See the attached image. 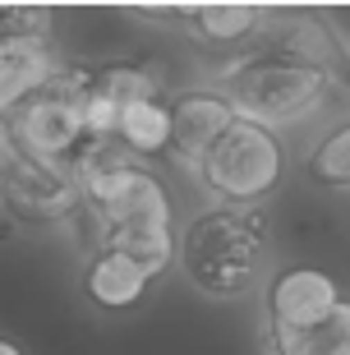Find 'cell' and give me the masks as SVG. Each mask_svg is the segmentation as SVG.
Returning <instances> with one entry per match:
<instances>
[{
	"mask_svg": "<svg viewBox=\"0 0 350 355\" xmlns=\"http://www.w3.org/2000/svg\"><path fill=\"white\" fill-rule=\"evenodd\" d=\"M268 203L263 208H217L198 212L194 222L180 231V263L198 291H208L217 300L245 295L263 282L268 263Z\"/></svg>",
	"mask_w": 350,
	"mask_h": 355,
	"instance_id": "6da1fadb",
	"label": "cell"
},
{
	"mask_svg": "<svg viewBox=\"0 0 350 355\" xmlns=\"http://www.w3.org/2000/svg\"><path fill=\"white\" fill-rule=\"evenodd\" d=\"M78 180H83V217H92L102 236L180 222L175 194L161 180V171L148 166V162H139V157H130L120 144L88 148L83 162H78Z\"/></svg>",
	"mask_w": 350,
	"mask_h": 355,
	"instance_id": "7a4b0ae2",
	"label": "cell"
},
{
	"mask_svg": "<svg viewBox=\"0 0 350 355\" xmlns=\"http://www.w3.org/2000/svg\"><path fill=\"white\" fill-rule=\"evenodd\" d=\"M217 88L231 97L245 120H259V125L277 130V125H290V120L323 111L337 97L341 83L327 69L299 65V60H286V55H272V51H249L245 60L226 65Z\"/></svg>",
	"mask_w": 350,
	"mask_h": 355,
	"instance_id": "3957f363",
	"label": "cell"
},
{
	"mask_svg": "<svg viewBox=\"0 0 350 355\" xmlns=\"http://www.w3.org/2000/svg\"><path fill=\"white\" fill-rule=\"evenodd\" d=\"M88 83H92V65H65L37 97H28L24 106H14L5 116V144L78 171L83 153L92 148L88 116H83Z\"/></svg>",
	"mask_w": 350,
	"mask_h": 355,
	"instance_id": "277c9868",
	"label": "cell"
},
{
	"mask_svg": "<svg viewBox=\"0 0 350 355\" xmlns=\"http://www.w3.org/2000/svg\"><path fill=\"white\" fill-rule=\"evenodd\" d=\"M286 166H290V157H286L281 134L272 125L240 116L221 134V144L194 166V175L226 208H263L286 184Z\"/></svg>",
	"mask_w": 350,
	"mask_h": 355,
	"instance_id": "5b68a950",
	"label": "cell"
},
{
	"mask_svg": "<svg viewBox=\"0 0 350 355\" xmlns=\"http://www.w3.org/2000/svg\"><path fill=\"white\" fill-rule=\"evenodd\" d=\"M5 208L24 226H55L83 217V180L74 166L42 162L5 144Z\"/></svg>",
	"mask_w": 350,
	"mask_h": 355,
	"instance_id": "8992f818",
	"label": "cell"
},
{
	"mask_svg": "<svg viewBox=\"0 0 350 355\" xmlns=\"http://www.w3.org/2000/svg\"><path fill=\"white\" fill-rule=\"evenodd\" d=\"M346 300L337 286V277L313 263H286L268 277L263 286V304H268V328H318L323 318L337 314V304Z\"/></svg>",
	"mask_w": 350,
	"mask_h": 355,
	"instance_id": "52a82bcc",
	"label": "cell"
},
{
	"mask_svg": "<svg viewBox=\"0 0 350 355\" xmlns=\"http://www.w3.org/2000/svg\"><path fill=\"white\" fill-rule=\"evenodd\" d=\"M235 120H240V111L221 88L175 92L170 97V157L184 162V166H198Z\"/></svg>",
	"mask_w": 350,
	"mask_h": 355,
	"instance_id": "ba28073f",
	"label": "cell"
},
{
	"mask_svg": "<svg viewBox=\"0 0 350 355\" xmlns=\"http://www.w3.org/2000/svg\"><path fill=\"white\" fill-rule=\"evenodd\" d=\"M78 286H83V300L88 304H97L106 314H120V309H134L148 295L152 277L120 245H97L88 254V263H83V272H78Z\"/></svg>",
	"mask_w": 350,
	"mask_h": 355,
	"instance_id": "9c48e42d",
	"label": "cell"
},
{
	"mask_svg": "<svg viewBox=\"0 0 350 355\" xmlns=\"http://www.w3.org/2000/svg\"><path fill=\"white\" fill-rule=\"evenodd\" d=\"M60 55L51 37H0V106L10 116L14 106L37 97L60 74Z\"/></svg>",
	"mask_w": 350,
	"mask_h": 355,
	"instance_id": "30bf717a",
	"label": "cell"
},
{
	"mask_svg": "<svg viewBox=\"0 0 350 355\" xmlns=\"http://www.w3.org/2000/svg\"><path fill=\"white\" fill-rule=\"evenodd\" d=\"M184 28L208 46H259L272 28V14L263 5H198L184 10Z\"/></svg>",
	"mask_w": 350,
	"mask_h": 355,
	"instance_id": "8fae6325",
	"label": "cell"
},
{
	"mask_svg": "<svg viewBox=\"0 0 350 355\" xmlns=\"http://www.w3.org/2000/svg\"><path fill=\"white\" fill-rule=\"evenodd\" d=\"M92 88L111 97L125 111L134 102H161L166 97V69L148 55H125V60H102L92 65Z\"/></svg>",
	"mask_w": 350,
	"mask_h": 355,
	"instance_id": "7c38bea8",
	"label": "cell"
},
{
	"mask_svg": "<svg viewBox=\"0 0 350 355\" xmlns=\"http://www.w3.org/2000/svg\"><path fill=\"white\" fill-rule=\"evenodd\" d=\"M116 144L139 162H157V157H170V102H134L125 106L120 116V134Z\"/></svg>",
	"mask_w": 350,
	"mask_h": 355,
	"instance_id": "4fadbf2b",
	"label": "cell"
},
{
	"mask_svg": "<svg viewBox=\"0 0 350 355\" xmlns=\"http://www.w3.org/2000/svg\"><path fill=\"white\" fill-rule=\"evenodd\" d=\"M268 351L272 355H350V300H341L337 314L323 318L318 328H304V332L268 328Z\"/></svg>",
	"mask_w": 350,
	"mask_h": 355,
	"instance_id": "5bb4252c",
	"label": "cell"
},
{
	"mask_svg": "<svg viewBox=\"0 0 350 355\" xmlns=\"http://www.w3.org/2000/svg\"><path fill=\"white\" fill-rule=\"evenodd\" d=\"M97 245H120L125 254H134L143 268H148V277H166L170 263L180 259V231L175 226H139V231H111V236H102Z\"/></svg>",
	"mask_w": 350,
	"mask_h": 355,
	"instance_id": "9a60e30c",
	"label": "cell"
},
{
	"mask_svg": "<svg viewBox=\"0 0 350 355\" xmlns=\"http://www.w3.org/2000/svg\"><path fill=\"white\" fill-rule=\"evenodd\" d=\"M304 175L323 189H350V120L327 130L304 162Z\"/></svg>",
	"mask_w": 350,
	"mask_h": 355,
	"instance_id": "2e32d148",
	"label": "cell"
},
{
	"mask_svg": "<svg viewBox=\"0 0 350 355\" xmlns=\"http://www.w3.org/2000/svg\"><path fill=\"white\" fill-rule=\"evenodd\" d=\"M55 33V14L37 10V5H14L0 14V37H51Z\"/></svg>",
	"mask_w": 350,
	"mask_h": 355,
	"instance_id": "e0dca14e",
	"label": "cell"
},
{
	"mask_svg": "<svg viewBox=\"0 0 350 355\" xmlns=\"http://www.w3.org/2000/svg\"><path fill=\"white\" fill-rule=\"evenodd\" d=\"M0 355H24V346L14 342V337H5V342H0Z\"/></svg>",
	"mask_w": 350,
	"mask_h": 355,
	"instance_id": "ac0fdd59",
	"label": "cell"
}]
</instances>
